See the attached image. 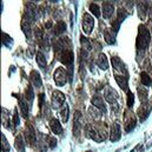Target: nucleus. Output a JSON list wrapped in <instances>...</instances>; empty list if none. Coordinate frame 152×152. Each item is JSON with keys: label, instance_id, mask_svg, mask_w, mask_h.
<instances>
[{"label": "nucleus", "instance_id": "nucleus-1", "mask_svg": "<svg viewBox=\"0 0 152 152\" xmlns=\"http://www.w3.org/2000/svg\"><path fill=\"white\" fill-rule=\"evenodd\" d=\"M150 44V32L148 31L146 26L139 25L138 27V37L136 40V46L139 52L145 51Z\"/></svg>", "mask_w": 152, "mask_h": 152}, {"label": "nucleus", "instance_id": "nucleus-2", "mask_svg": "<svg viewBox=\"0 0 152 152\" xmlns=\"http://www.w3.org/2000/svg\"><path fill=\"white\" fill-rule=\"evenodd\" d=\"M54 81L58 86H64L66 83H67V73H66V70L64 67H58L56 71H54Z\"/></svg>", "mask_w": 152, "mask_h": 152}, {"label": "nucleus", "instance_id": "nucleus-3", "mask_svg": "<svg viewBox=\"0 0 152 152\" xmlns=\"http://www.w3.org/2000/svg\"><path fill=\"white\" fill-rule=\"evenodd\" d=\"M124 119H125V131L126 132H131L136 127V125H137V119H136L134 114L132 113L130 110L125 111Z\"/></svg>", "mask_w": 152, "mask_h": 152}, {"label": "nucleus", "instance_id": "nucleus-4", "mask_svg": "<svg viewBox=\"0 0 152 152\" xmlns=\"http://www.w3.org/2000/svg\"><path fill=\"white\" fill-rule=\"evenodd\" d=\"M93 26H94V20L93 18L88 14V13H85L83 15V30L86 34H90L93 30Z\"/></svg>", "mask_w": 152, "mask_h": 152}, {"label": "nucleus", "instance_id": "nucleus-5", "mask_svg": "<svg viewBox=\"0 0 152 152\" xmlns=\"http://www.w3.org/2000/svg\"><path fill=\"white\" fill-rule=\"evenodd\" d=\"M25 138H26V142L28 145H34L36 144V140H37V137H36V131L33 129V126L31 124H27L26 129H25Z\"/></svg>", "mask_w": 152, "mask_h": 152}, {"label": "nucleus", "instance_id": "nucleus-6", "mask_svg": "<svg viewBox=\"0 0 152 152\" xmlns=\"http://www.w3.org/2000/svg\"><path fill=\"white\" fill-rule=\"evenodd\" d=\"M59 60L64 65H72V63H73V52L71 50H61L60 56H59Z\"/></svg>", "mask_w": 152, "mask_h": 152}, {"label": "nucleus", "instance_id": "nucleus-7", "mask_svg": "<svg viewBox=\"0 0 152 152\" xmlns=\"http://www.w3.org/2000/svg\"><path fill=\"white\" fill-rule=\"evenodd\" d=\"M111 61H112V66H113V69L118 72V73L126 75V67H125V64L121 61V59H120L119 57H112Z\"/></svg>", "mask_w": 152, "mask_h": 152}, {"label": "nucleus", "instance_id": "nucleus-8", "mask_svg": "<svg viewBox=\"0 0 152 152\" xmlns=\"http://www.w3.org/2000/svg\"><path fill=\"white\" fill-rule=\"evenodd\" d=\"M104 97H105V99H106L110 104H114V103L117 102V99H118V93H117V91H115L114 88H112L111 86H107V87L105 88Z\"/></svg>", "mask_w": 152, "mask_h": 152}, {"label": "nucleus", "instance_id": "nucleus-9", "mask_svg": "<svg viewBox=\"0 0 152 152\" xmlns=\"http://www.w3.org/2000/svg\"><path fill=\"white\" fill-rule=\"evenodd\" d=\"M65 103V96L60 91H54L52 93V104L54 107H59Z\"/></svg>", "mask_w": 152, "mask_h": 152}, {"label": "nucleus", "instance_id": "nucleus-10", "mask_svg": "<svg viewBox=\"0 0 152 152\" xmlns=\"http://www.w3.org/2000/svg\"><path fill=\"white\" fill-rule=\"evenodd\" d=\"M110 139L111 142H118L120 139V125L118 123H113V125L111 126Z\"/></svg>", "mask_w": 152, "mask_h": 152}, {"label": "nucleus", "instance_id": "nucleus-11", "mask_svg": "<svg viewBox=\"0 0 152 152\" xmlns=\"http://www.w3.org/2000/svg\"><path fill=\"white\" fill-rule=\"evenodd\" d=\"M148 6H149V4H148L146 1H138V4H137L138 15H139V18H140L142 20H144L145 17H146V13H148Z\"/></svg>", "mask_w": 152, "mask_h": 152}, {"label": "nucleus", "instance_id": "nucleus-12", "mask_svg": "<svg viewBox=\"0 0 152 152\" xmlns=\"http://www.w3.org/2000/svg\"><path fill=\"white\" fill-rule=\"evenodd\" d=\"M91 103H92V105H93L96 109H99V110H102V111H105V110H106L103 98H102L100 96H98V94H94V96L92 97Z\"/></svg>", "mask_w": 152, "mask_h": 152}, {"label": "nucleus", "instance_id": "nucleus-13", "mask_svg": "<svg viewBox=\"0 0 152 152\" xmlns=\"http://www.w3.org/2000/svg\"><path fill=\"white\" fill-rule=\"evenodd\" d=\"M113 12H114L113 5H112L111 2L105 1V2L103 4V15H104V18H105V19L111 18L112 14H113Z\"/></svg>", "mask_w": 152, "mask_h": 152}, {"label": "nucleus", "instance_id": "nucleus-14", "mask_svg": "<svg viewBox=\"0 0 152 152\" xmlns=\"http://www.w3.org/2000/svg\"><path fill=\"white\" fill-rule=\"evenodd\" d=\"M97 65H98V67H99L100 70H104V71L109 69V60H107L106 54L100 53V54L98 56V59H97Z\"/></svg>", "mask_w": 152, "mask_h": 152}, {"label": "nucleus", "instance_id": "nucleus-15", "mask_svg": "<svg viewBox=\"0 0 152 152\" xmlns=\"http://www.w3.org/2000/svg\"><path fill=\"white\" fill-rule=\"evenodd\" d=\"M80 118H81V113L79 111L75 112V117H73V134L78 136L79 132H80Z\"/></svg>", "mask_w": 152, "mask_h": 152}, {"label": "nucleus", "instance_id": "nucleus-16", "mask_svg": "<svg viewBox=\"0 0 152 152\" xmlns=\"http://www.w3.org/2000/svg\"><path fill=\"white\" fill-rule=\"evenodd\" d=\"M50 127H51V130H52V132L54 134H61V132H63L60 121L58 119H56V118H53V119L50 120Z\"/></svg>", "mask_w": 152, "mask_h": 152}, {"label": "nucleus", "instance_id": "nucleus-17", "mask_svg": "<svg viewBox=\"0 0 152 152\" xmlns=\"http://www.w3.org/2000/svg\"><path fill=\"white\" fill-rule=\"evenodd\" d=\"M114 79L117 81V84L119 85V87L124 91H126L129 88V83H127V78L125 76H120V75H114Z\"/></svg>", "mask_w": 152, "mask_h": 152}, {"label": "nucleus", "instance_id": "nucleus-18", "mask_svg": "<svg viewBox=\"0 0 152 152\" xmlns=\"http://www.w3.org/2000/svg\"><path fill=\"white\" fill-rule=\"evenodd\" d=\"M104 38H105V41L107 44L113 45L115 42V32L112 28H106L105 32H104Z\"/></svg>", "mask_w": 152, "mask_h": 152}, {"label": "nucleus", "instance_id": "nucleus-19", "mask_svg": "<svg viewBox=\"0 0 152 152\" xmlns=\"http://www.w3.org/2000/svg\"><path fill=\"white\" fill-rule=\"evenodd\" d=\"M30 79L32 81V84L36 86V87H40L41 86V78H40V75H39L38 71L36 70H32L31 73H30Z\"/></svg>", "mask_w": 152, "mask_h": 152}, {"label": "nucleus", "instance_id": "nucleus-20", "mask_svg": "<svg viewBox=\"0 0 152 152\" xmlns=\"http://www.w3.org/2000/svg\"><path fill=\"white\" fill-rule=\"evenodd\" d=\"M150 111H151V106H148V105H144V104H143V105L139 107V110H138V115L140 117V121H144V120L148 118Z\"/></svg>", "mask_w": 152, "mask_h": 152}, {"label": "nucleus", "instance_id": "nucleus-21", "mask_svg": "<svg viewBox=\"0 0 152 152\" xmlns=\"http://www.w3.org/2000/svg\"><path fill=\"white\" fill-rule=\"evenodd\" d=\"M14 146L18 150V152H25V144H24V140H23V136L21 134H18L17 136V138L14 140Z\"/></svg>", "mask_w": 152, "mask_h": 152}, {"label": "nucleus", "instance_id": "nucleus-22", "mask_svg": "<svg viewBox=\"0 0 152 152\" xmlns=\"http://www.w3.org/2000/svg\"><path fill=\"white\" fill-rule=\"evenodd\" d=\"M36 59H37V63H38V65L41 67V69H45L46 67V65H47V61H46V58H45V56L41 53V52H38L37 53V56H36Z\"/></svg>", "mask_w": 152, "mask_h": 152}, {"label": "nucleus", "instance_id": "nucleus-23", "mask_svg": "<svg viewBox=\"0 0 152 152\" xmlns=\"http://www.w3.org/2000/svg\"><path fill=\"white\" fill-rule=\"evenodd\" d=\"M65 31H66V24H65L64 21H58V24H57L56 27H54V33H56L57 36H59V34L64 33Z\"/></svg>", "mask_w": 152, "mask_h": 152}, {"label": "nucleus", "instance_id": "nucleus-24", "mask_svg": "<svg viewBox=\"0 0 152 152\" xmlns=\"http://www.w3.org/2000/svg\"><path fill=\"white\" fill-rule=\"evenodd\" d=\"M19 106H20V111H21V114L24 118H27L28 117V106L26 104L25 100H19Z\"/></svg>", "mask_w": 152, "mask_h": 152}, {"label": "nucleus", "instance_id": "nucleus-25", "mask_svg": "<svg viewBox=\"0 0 152 152\" xmlns=\"http://www.w3.org/2000/svg\"><path fill=\"white\" fill-rule=\"evenodd\" d=\"M21 30L24 31V33H25V36L27 38L31 37V27H30V23L27 20H23L21 21Z\"/></svg>", "mask_w": 152, "mask_h": 152}, {"label": "nucleus", "instance_id": "nucleus-26", "mask_svg": "<svg viewBox=\"0 0 152 152\" xmlns=\"http://www.w3.org/2000/svg\"><path fill=\"white\" fill-rule=\"evenodd\" d=\"M60 117H61L63 123H67V120H69V105L64 104L63 109L60 110Z\"/></svg>", "mask_w": 152, "mask_h": 152}, {"label": "nucleus", "instance_id": "nucleus-27", "mask_svg": "<svg viewBox=\"0 0 152 152\" xmlns=\"http://www.w3.org/2000/svg\"><path fill=\"white\" fill-rule=\"evenodd\" d=\"M138 97H139L142 104H144V102L146 103V100H148V91L144 87H139L138 88Z\"/></svg>", "mask_w": 152, "mask_h": 152}, {"label": "nucleus", "instance_id": "nucleus-28", "mask_svg": "<svg viewBox=\"0 0 152 152\" xmlns=\"http://www.w3.org/2000/svg\"><path fill=\"white\" fill-rule=\"evenodd\" d=\"M140 80H142V84L145 85V86H150L152 84V79L146 72H142L140 73Z\"/></svg>", "mask_w": 152, "mask_h": 152}, {"label": "nucleus", "instance_id": "nucleus-29", "mask_svg": "<svg viewBox=\"0 0 152 152\" xmlns=\"http://www.w3.org/2000/svg\"><path fill=\"white\" fill-rule=\"evenodd\" d=\"M80 42H81V50H85L87 52L91 51V44L88 41V39H86L84 36L80 37Z\"/></svg>", "mask_w": 152, "mask_h": 152}, {"label": "nucleus", "instance_id": "nucleus-30", "mask_svg": "<svg viewBox=\"0 0 152 152\" xmlns=\"http://www.w3.org/2000/svg\"><path fill=\"white\" fill-rule=\"evenodd\" d=\"M1 150H2V152H8L11 150V146H10L7 139L4 134H1Z\"/></svg>", "mask_w": 152, "mask_h": 152}, {"label": "nucleus", "instance_id": "nucleus-31", "mask_svg": "<svg viewBox=\"0 0 152 152\" xmlns=\"http://www.w3.org/2000/svg\"><path fill=\"white\" fill-rule=\"evenodd\" d=\"M90 11L92 12V14L94 17H97V18L100 17V8H99V6L97 4H91L90 5Z\"/></svg>", "mask_w": 152, "mask_h": 152}, {"label": "nucleus", "instance_id": "nucleus-32", "mask_svg": "<svg viewBox=\"0 0 152 152\" xmlns=\"http://www.w3.org/2000/svg\"><path fill=\"white\" fill-rule=\"evenodd\" d=\"M133 103H134V94L131 91H129L127 92V107L131 109L133 106Z\"/></svg>", "mask_w": 152, "mask_h": 152}, {"label": "nucleus", "instance_id": "nucleus-33", "mask_svg": "<svg viewBox=\"0 0 152 152\" xmlns=\"http://www.w3.org/2000/svg\"><path fill=\"white\" fill-rule=\"evenodd\" d=\"M125 18H126V11H125L124 8H119V10H118V12H117V19L121 23Z\"/></svg>", "mask_w": 152, "mask_h": 152}, {"label": "nucleus", "instance_id": "nucleus-34", "mask_svg": "<svg viewBox=\"0 0 152 152\" xmlns=\"http://www.w3.org/2000/svg\"><path fill=\"white\" fill-rule=\"evenodd\" d=\"M34 94H33V90H32V87L31 86H27V88H26V91H25V97L27 98V100H30V102H32L33 100V97Z\"/></svg>", "mask_w": 152, "mask_h": 152}, {"label": "nucleus", "instance_id": "nucleus-35", "mask_svg": "<svg viewBox=\"0 0 152 152\" xmlns=\"http://www.w3.org/2000/svg\"><path fill=\"white\" fill-rule=\"evenodd\" d=\"M11 42H12V39H11V37H10V36H7L6 33H2V44H4L5 46L10 47Z\"/></svg>", "mask_w": 152, "mask_h": 152}, {"label": "nucleus", "instance_id": "nucleus-36", "mask_svg": "<svg viewBox=\"0 0 152 152\" xmlns=\"http://www.w3.org/2000/svg\"><path fill=\"white\" fill-rule=\"evenodd\" d=\"M120 21L118 20V19H115V20H113V23H112V30H113L114 32L117 33L118 31H119V27H120Z\"/></svg>", "mask_w": 152, "mask_h": 152}, {"label": "nucleus", "instance_id": "nucleus-37", "mask_svg": "<svg viewBox=\"0 0 152 152\" xmlns=\"http://www.w3.org/2000/svg\"><path fill=\"white\" fill-rule=\"evenodd\" d=\"M48 146H50L51 149H54V148L57 146V139H56L54 137H50V138H48Z\"/></svg>", "mask_w": 152, "mask_h": 152}, {"label": "nucleus", "instance_id": "nucleus-38", "mask_svg": "<svg viewBox=\"0 0 152 152\" xmlns=\"http://www.w3.org/2000/svg\"><path fill=\"white\" fill-rule=\"evenodd\" d=\"M13 123H14V126H18L19 123H20V120H19V115H18L17 112H15L14 115H13Z\"/></svg>", "mask_w": 152, "mask_h": 152}, {"label": "nucleus", "instance_id": "nucleus-39", "mask_svg": "<svg viewBox=\"0 0 152 152\" xmlns=\"http://www.w3.org/2000/svg\"><path fill=\"white\" fill-rule=\"evenodd\" d=\"M44 99H45L44 93H40V94H39V106H40V109H41L42 105H44Z\"/></svg>", "mask_w": 152, "mask_h": 152}, {"label": "nucleus", "instance_id": "nucleus-40", "mask_svg": "<svg viewBox=\"0 0 152 152\" xmlns=\"http://www.w3.org/2000/svg\"><path fill=\"white\" fill-rule=\"evenodd\" d=\"M42 36H44L42 32H41L39 28H36V37H37V39H38V40H41V39H42Z\"/></svg>", "mask_w": 152, "mask_h": 152}, {"label": "nucleus", "instance_id": "nucleus-41", "mask_svg": "<svg viewBox=\"0 0 152 152\" xmlns=\"http://www.w3.org/2000/svg\"><path fill=\"white\" fill-rule=\"evenodd\" d=\"M45 26H46V28H50V27H51V26H52V21H47V23H46V25H45Z\"/></svg>", "mask_w": 152, "mask_h": 152}, {"label": "nucleus", "instance_id": "nucleus-42", "mask_svg": "<svg viewBox=\"0 0 152 152\" xmlns=\"http://www.w3.org/2000/svg\"><path fill=\"white\" fill-rule=\"evenodd\" d=\"M151 17H152V12H151Z\"/></svg>", "mask_w": 152, "mask_h": 152}, {"label": "nucleus", "instance_id": "nucleus-43", "mask_svg": "<svg viewBox=\"0 0 152 152\" xmlns=\"http://www.w3.org/2000/svg\"><path fill=\"white\" fill-rule=\"evenodd\" d=\"M87 152H91V151H87Z\"/></svg>", "mask_w": 152, "mask_h": 152}, {"label": "nucleus", "instance_id": "nucleus-44", "mask_svg": "<svg viewBox=\"0 0 152 152\" xmlns=\"http://www.w3.org/2000/svg\"><path fill=\"white\" fill-rule=\"evenodd\" d=\"M151 31H152V28H151Z\"/></svg>", "mask_w": 152, "mask_h": 152}]
</instances>
